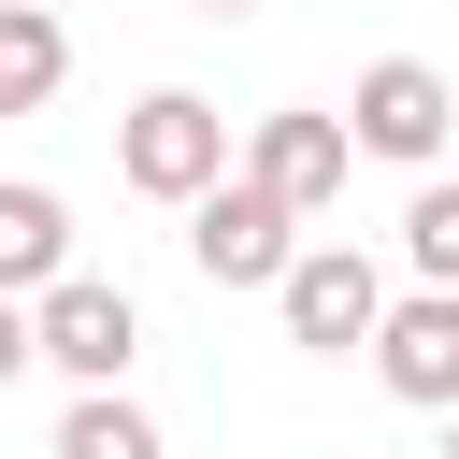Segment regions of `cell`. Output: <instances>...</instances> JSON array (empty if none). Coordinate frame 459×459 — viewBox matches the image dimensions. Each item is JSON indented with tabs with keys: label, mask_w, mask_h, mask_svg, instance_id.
<instances>
[{
	"label": "cell",
	"mask_w": 459,
	"mask_h": 459,
	"mask_svg": "<svg viewBox=\"0 0 459 459\" xmlns=\"http://www.w3.org/2000/svg\"><path fill=\"white\" fill-rule=\"evenodd\" d=\"M115 172H129L143 201H172V215H186V201L230 172V115H215L201 86H143V100H129V129H115Z\"/></svg>",
	"instance_id": "cell-1"
},
{
	"label": "cell",
	"mask_w": 459,
	"mask_h": 459,
	"mask_svg": "<svg viewBox=\"0 0 459 459\" xmlns=\"http://www.w3.org/2000/svg\"><path fill=\"white\" fill-rule=\"evenodd\" d=\"M186 258H201V287H287V258H301V201H273L258 172H215V186L186 201Z\"/></svg>",
	"instance_id": "cell-2"
},
{
	"label": "cell",
	"mask_w": 459,
	"mask_h": 459,
	"mask_svg": "<svg viewBox=\"0 0 459 459\" xmlns=\"http://www.w3.org/2000/svg\"><path fill=\"white\" fill-rule=\"evenodd\" d=\"M273 316H287V344L301 359H373V316H387V273L359 258V244H301L287 258V287H273Z\"/></svg>",
	"instance_id": "cell-3"
},
{
	"label": "cell",
	"mask_w": 459,
	"mask_h": 459,
	"mask_svg": "<svg viewBox=\"0 0 459 459\" xmlns=\"http://www.w3.org/2000/svg\"><path fill=\"white\" fill-rule=\"evenodd\" d=\"M344 129H359V158L430 172V158H445V129H459V86H445L430 57H373V72L344 86Z\"/></svg>",
	"instance_id": "cell-4"
},
{
	"label": "cell",
	"mask_w": 459,
	"mask_h": 459,
	"mask_svg": "<svg viewBox=\"0 0 459 459\" xmlns=\"http://www.w3.org/2000/svg\"><path fill=\"white\" fill-rule=\"evenodd\" d=\"M29 316H43V359H57L72 387H129V359H143V301H129L115 273H57Z\"/></svg>",
	"instance_id": "cell-5"
},
{
	"label": "cell",
	"mask_w": 459,
	"mask_h": 459,
	"mask_svg": "<svg viewBox=\"0 0 459 459\" xmlns=\"http://www.w3.org/2000/svg\"><path fill=\"white\" fill-rule=\"evenodd\" d=\"M244 172H258L273 201L330 215V201H344V172H359V129H344L330 100H287V115H258V129H244Z\"/></svg>",
	"instance_id": "cell-6"
},
{
	"label": "cell",
	"mask_w": 459,
	"mask_h": 459,
	"mask_svg": "<svg viewBox=\"0 0 459 459\" xmlns=\"http://www.w3.org/2000/svg\"><path fill=\"white\" fill-rule=\"evenodd\" d=\"M373 373H387V402L445 416V402H459V287H402V301L373 316Z\"/></svg>",
	"instance_id": "cell-7"
},
{
	"label": "cell",
	"mask_w": 459,
	"mask_h": 459,
	"mask_svg": "<svg viewBox=\"0 0 459 459\" xmlns=\"http://www.w3.org/2000/svg\"><path fill=\"white\" fill-rule=\"evenodd\" d=\"M57 273H72V201H57V186H29V172H0V287H29V301H43Z\"/></svg>",
	"instance_id": "cell-8"
},
{
	"label": "cell",
	"mask_w": 459,
	"mask_h": 459,
	"mask_svg": "<svg viewBox=\"0 0 459 459\" xmlns=\"http://www.w3.org/2000/svg\"><path fill=\"white\" fill-rule=\"evenodd\" d=\"M57 86H72V29L43 0H0V115H43Z\"/></svg>",
	"instance_id": "cell-9"
},
{
	"label": "cell",
	"mask_w": 459,
	"mask_h": 459,
	"mask_svg": "<svg viewBox=\"0 0 459 459\" xmlns=\"http://www.w3.org/2000/svg\"><path fill=\"white\" fill-rule=\"evenodd\" d=\"M57 459H172V445H158V416H143L129 387H86V402L57 416Z\"/></svg>",
	"instance_id": "cell-10"
},
{
	"label": "cell",
	"mask_w": 459,
	"mask_h": 459,
	"mask_svg": "<svg viewBox=\"0 0 459 459\" xmlns=\"http://www.w3.org/2000/svg\"><path fill=\"white\" fill-rule=\"evenodd\" d=\"M402 273H416V287H459V186H445V172L402 201Z\"/></svg>",
	"instance_id": "cell-11"
},
{
	"label": "cell",
	"mask_w": 459,
	"mask_h": 459,
	"mask_svg": "<svg viewBox=\"0 0 459 459\" xmlns=\"http://www.w3.org/2000/svg\"><path fill=\"white\" fill-rule=\"evenodd\" d=\"M29 359H43V316H29V287H0V387H14Z\"/></svg>",
	"instance_id": "cell-12"
},
{
	"label": "cell",
	"mask_w": 459,
	"mask_h": 459,
	"mask_svg": "<svg viewBox=\"0 0 459 459\" xmlns=\"http://www.w3.org/2000/svg\"><path fill=\"white\" fill-rule=\"evenodd\" d=\"M201 14H258V0H201Z\"/></svg>",
	"instance_id": "cell-13"
},
{
	"label": "cell",
	"mask_w": 459,
	"mask_h": 459,
	"mask_svg": "<svg viewBox=\"0 0 459 459\" xmlns=\"http://www.w3.org/2000/svg\"><path fill=\"white\" fill-rule=\"evenodd\" d=\"M445 459H459V402H445Z\"/></svg>",
	"instance_id": "cell-14"
}]
</instances>
